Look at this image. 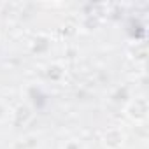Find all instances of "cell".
<instances>
[{"label": "cell", "instance_id": "1", "mask_svg": "<svg viewBox=\"0 0 149 149\" xmlns=\"http://www.w3.org/2000/svg\"><path fill=\"white\" fill-rule=\"evenodd\" d=\"M126 114H128V118H132L133 121H142V119H146V116H147V104H146V100H144V98L133 100V102L126 107Z\"/></svg>", "mask_w": 149, "mask_h": 149}, {"label": "cell", "instance_id": "4", "mask_svg": "<svg viewBox=\"0 0 149 149\" xmlns=\"http://www.w3.org/2000/svg\"><path fill=\"white\" fill-rule=\"evenodd\" d=\"M7 118H9V109L0 102V121H6Z\"/></svg>", "mask_w": 149, "mask_h": 149}, {"label": "cell", "instance_id": "2", "mask_svg": "<svg viewBox=\"0 0 149 149\" xmlns=\"http://www.w3.org/2000/svg\"><path fill=\"white\" fill-rule=\"evenodd\" d=\"M125 142V133L118 128H111L104 135V146L107 149H119Z\"/></svg>", "mask_w": 149, "mask_h": 149}, {"label": "cell", "instance_id": "3", "mask_svg": "<svg viewBox=\"0 0 149 149\" xmlns=\"http://www.w3.org/2000/svg\"><path fill=\"white\" fill-rule=\"evenodd\" d=\"M61 149H83V146L77 142V140H68L61 146Z\"/></svg>", "mask_w": 149, "mask_h": 149}]
</instances>
